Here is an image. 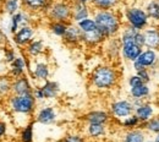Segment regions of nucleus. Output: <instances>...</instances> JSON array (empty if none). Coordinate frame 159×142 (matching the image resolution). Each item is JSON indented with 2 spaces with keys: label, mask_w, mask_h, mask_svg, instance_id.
<instances>
[{
  "label": "nucleus",
  "mask_w": 159,
  "mask_h": 142,
  "mask_svg": "<svg viewBox=\"0 0 159 142\" xmlns=\"http://www.w3.org/2000/svg\"><path fill=\"white\" fill-rule=\"evenodd\" d=\"M93 20L107 39L115 37L121 31V20L114 10H94Z\"/></svg>",
  "instance_id": "obj_1"
},
{
  "label": "nucleus",
  "mask_w": 159,
  "mask_h": 142,
  "mask_svg": "<svg viewBox=\"0 0 159 142\" xmlns=\"http://www.w3.org/2000/svg\"><path fill=\"white\" fill-rule=\"evenodd\" d=\"M119 80L118 71L109 65H100L91 75V85L98 91L113 88Z\"/></svg>",
  "instance_id": "obj_2"
},
{
  "label": "nucleus",
  "mask_w": 159,
  "mask_h": 142,
  "mask_svg": "<svg viewBox=\"0 0 159 142\" xmlns=\"http://www.w3.org/2000/svg\"><path fill=\"white\" fill-rule=\"evenodd\" d=\"M9 107L14 113L30 115L36 108V97L33 93L12 94L9 98Z\"/></svg>",
  "instance_id": "obj_3"
},
{
  "label": "nucleus",
  "mask_w": 159,
  "mask_h": 142,
  "mask_svg": "<svg viewBox=\"0 0 159 142\" xmlns=\"http://www.w3.org/2000/svg\"><path fill=\"white\" fill-rule=\"evenodd\" d=\"M125 20L126 23L136 30L143 31L149 26V17L143 7L130 6L125 10Z\"/></svg>",
  "instance_id": "obj_4"
},
{
  "label": "nucleus",
  "mask_w": 159,
  "mask_h": 142,
  "mask_svg": "<svg viewBox=\"0 0 159 142\" xmlns=\"http://www.w3.org/2000/svg\"><path fill=\"white\" fill-rule=\"evenodd\" d=\"M47 16L50 21H59L70 23L72 17V4L69 1H53L49 10L47 11Z\"/></svg>",
  "instance_id": "obj_5"
},
{
  "label": "nucleus",
  "mask_w": 159,
  "mask_h": 142,
  "mask_svg": "<svg viewBox=\"0 0 159 142\" xmlns=\"http://www.w3.org/2000/svg\"><path fill=\"white\" fill-rule=\"evenodd\" d=\"M110 113L116 119H125L135 113L134 105L129 99H119L110 104Z\"/></svg>",
  "instance_id": "obj_6"
},
{
  "label": "nucleus",
  "mask_w": 159,
  "mask_h": 142,
  "mask_svg": "<svg viewBox=\"0 0 159 142\" xmlns=\"http://www.w3.org/2000/svg\"><path fill=\"white\" fill-rule=\"evenodd\" d=\"M120 41H121V44H124V43H137L139 45L144 48L143 31L136 30V28H134L129 25L120 31Z\"/></svg>",
  "instance_id": "obj_7"
},
{
  "label": "nucleus",
  "mask_w": 159,
  "mask_h": 142,
  "mask_svg": "<svg viewBox=\"0 0 159 142\" xmlns=\"http://www.w3.org/2000/svg\"><path fill=\"white\" fill-rule=\"evenodd\" d=\"M158 59L159 57L157 50L147 49L146 48L144 50H142V53L139 54V57L134 62L139 64V65H141L144 69H157Z\"/></svg>",
  "instance_id": "obj_8"
},
{
  "label": "nucleus",
  "mask_w": 159,
  "mask_h": 142,
  "mask_svg": "<svg viewBox=\"0 0 159 142\" xmlns=\"http://www.w3.org/2000/svg\"><path fill=\"white\" fill-rule=\"evenodd\" d=\"M143 38H144V48L159 50V27H147L143 30Z\"/></svg>",
  "instance_id": "obj_9"
},
{
  "label": "nucleus",
  "mask_w": 159,
  "mask_h": 142,
  "mask_svg": "<svg viewBox=\"0 0 159 142\" xmlns=\"http://www.w3.org/2000/svg\"><path fill=\"white\" fill-rule=\"evenodd\" d=\"M52 4H53L52 0H21V5L27 12L44 11L47 14Z\"/></svg>",
  "instance_id": "obj_10"
},
{
  "label": "nucleus",
  "mask_w": 159,
  "mask_h": 142,
  "mask_svg": "<svg viewBox=\"0 0 159 142\" xmlns=\"http://www.w3.org/2000/svg\"><path fill=\"white\" fill-rule=\"evenodd\" d=\"M64 43H66L67 45H76L82 42V32L77 26V23H69L67 25V30L62 37Z\"/></svg>",
  "instance_id": "obj_11"
},
{
  "label": "nucleus",
  "mask_w": 159,
  "mask_h": 142,
  "mask_svg": "<svg viewBox=\"0 0 159 142\" xmlns=\"http://www.w3.org/2000/svg\"><path fill=\"white\" fill-rule=\"evenodd\" d=\"M33 34H34V31L33 28L30 26V25H26V26H22L19 28V31L14 34V41L17 45L20 47H26L30 42H32L33 39Z\"/></svg>",
  "instance_id": "obj_12"
},
{
  "label": "nucleus",
  "mask_w": 159,
  "mask_h": 142,
  "mask_svg": "<svg viewBox=\"0 0 159 142\" xmlns=\"http://www.w3.org/2000/svg\"><path fill=\"white\" fill-rule=\"evenodd\" d=\"M142 50L143 47L139 45L137 43H124L121 47V55L124 57L125 60L134 62L139 57Z\"/></svg>",
  "instance_id": "obj_13"
},
{
  "label": "nucleus",
  "mask_w": 159,
  "mask_h": 142,
  "mask_svg": "<svg viewBox=\"0 0 159 142\" xmlns=\"http://www.w3.org/2000/svg\"><path fill=\"white\" fill-rule=\"evenodd\" d=\"M72 4V17L71 21L77 23L80 21L84 20V19H88L89 15H91V9L87 4H82L77 0H75Z\"/></svg>",
  "instance_id": "obj_14"
},
{
  "label": "nucleus",
  "mask_w": 159,
  "mask_h": 142,
  "mask_svg": "<svg viewBox=\"0 0 159 142\" xmlns=\"http://www.w3.org/2000/svg\"><path fill=\"white\" fill-rule=\"evenodd\" d=\"M135 114L139 119V121L146 122L149 119H152L153 117H156V107H154V104L144 101L139 108L135 109Z\"/></svg>",
  "instance_id": "obj_15"
},
{
  "label": "nucleus",
  "mask_w": 159,
  "mask_h": 142,
  "mask_svg": "<svg viewBox=\"0 0 159 142\" xmlns=\"http://www.w3.org/2000/svg\"><path fill=\"white\" fill-rule=\"evenodd\" d=\"M11 92L14 94H28V93H33V88L31 87L28 79L23 75L12 80Z\"/></svg>",
  "instance_id": "obj_16"
},
{
  "label": "nucleus",
  "mask_w": 159,
  "mask_h": 142,
  "mask_svg": "<svg viewBox=\"0 0 159 142\" xmlns=\"http://www.w3.org/2000/svg\"><path fill=\"white\" fill-rule=\"evenodd\" d=\"M36 120L43 125H50L57 120V113L53 107H44L37 113Z\"/></svg>",
  "instance_id": "obj_17"
},
{
  "label": "nucleus",
  "mask_w": 159,
  "mask_h": 142,
  "mask_svg": "<svg viewBox=\"0 0 159 142\" xmlns=\"http://www.w3.org/2000/svg\"><path fill=\"white\" fill-rule=\"evenodd\" d=\"M105 39L107 38L102 34V32L98 28L94 31H91V32H82V42L84 44H87L88 47H96Z\"/></svg>",
  "instance_id": "obj_18"
},
{
  "label": "nucleus",
  "mask_w": 159,
  "mask_h": 142,
  "mask_svg": "<svg viewBox=\"0 0 159 142\" xmlns=\"http://www.w3.org/2000/svg\"><path fill=\"white\" fill-rule=\"evenodd\" d=\"M110 119V115L105 110H92L84 115L87 124H107Z\"/></svg>",
  "instance_id": "obj_19"
},
{
  "label": "nucleus",
  "mask_w": 159,
  "mask_h": 142,
  "mask_svg": "<svg viewBox=\"0 0 159 142\" xmlns=\"http://www.w3.org/2000/svg\"><path fill=\"white\" fill-rule=\"evenodd\" d=\"M121 41L120 38H108L107 42V45H105V52H107V55L110 58V59H118L121 54Z\"/></svg>",
  "instance_id": "obj_20"
},
{
  "label": "nucleus",
  "mask_w": 159,
  "mask_h": 142,
  "mask_svg": "<svg viewBox=\"0 0 159 142\" xmlns=\"http://www.w3.org/2000/svg\"><path fill=\"white\" fill-rule=\"evenodd\" d=\"M40 89H42L45 99H54V98H57L59 96L60 92L59 83L55 81H48V80L44 82L43 86H40Z\"/></svg>",
  "instance_id": "obj_21"
},
{
  "label": "nucleus",
  "mask_w": 159,
  "mask_h": 142,
  "mask_svg": "<svg viewBox=\"0 0 159 142\" xmlns=\"http://www.w3.org/2000/svg\"><path fill=\"white\" fill-rule=\"evenodd\" d=\"M33 77L38 81H47L49 75H50V69H49V65L44 61H38L36 62L34 67H33Z\"/></svg>",
  "instance_id": "obj_22"
},
{
  "label": "nucleus",
  "mask_w": 159,
  "mask_h": 142,
  "mask_svg": "<svg viewBox=\"0 0 159 142\" xmlns=\"http://www.w3.org/2000/svg\"><path fill=\"white\" fill-rule=\"evenodd\" d=\"M146 130L136 127L132 130H127L126 134L124 135L122 142H144L146 141Z\"/></svg>",
  "instance_id": "obj_23"
},
{
  "label": "nucleus",
  "mask_w": 159,
  "mask_h": 142,
  "mask_svg": "<svg viewBox=\"0 0 159 142\" xmlns=\"http://www.w3.org/2000/svg\"><path fill=\"white\" fill-rule=\"evenodd\" d=\"M11 69H10V76L14 79H17L20 76L25 75V67H26V60L23 58H16L11 64Z\"/></svg>",
  "instance_id": "obj_24"
},
{
  "label": "nucleus",
  "mask_w": 159,
  "mask_h": 142,
  "mask_svg": "<svg viewBox=\"0 0 159 142\" xmlns=\"http://www.w3.org/2000/svg\"><path fill=\"white\" fill-rule=\"evenodd\" d=\"M44 52V43L40 39H36V41L30 42L26 45V53L31 57V58H37Z\"/></svg>",
  "instance_id": "obj_25"
},
{
  "label": "nucleus",
  "mask_w": 159,
  "mask_h": 142,
  "mask_svg": "<svg viewBox=\"0 0 159 142\" xmlns=\"http://www.w3.org/2000/svg\"><path fill=\"white\" fill-rule=\"evenodd\" d=\"M121 0H92L91 5L94 10H114Z\"/></svg>",
  "instance_id": "obj_26"
},
{
  "label": "nucleus",
  "mask_w": 159,
  "mask_h": 142,
  "mask_svg": "<svg viewBox=\"0 0 159 142\" xmlns=\"http://www.w3.org/2000/svg\"><path fill=\"white\" fill-rule=\"evenodd\" d=\"M149 20L159 23V0H149L144 7Z\"/></svg>",
  "instance_id": "obj_27"
},
{
  "label": "nucleus",
  "mask_w": 159,
  "mask_h": 142,
  "mask_svg": "<svg viewBox=\"0 0 159 142\" xmlns=\"http://www.w3.org/2000/svg\"><path fill=\"white\" fill-rule=\"evenodd\" d=\"M107 132L105 124H87V134L93 139H99Z\"/></svg>",
  "instance_id": "obj_28"
},
{
  "label": "nucleus",
  "mask_w": 159,
  "mask_h": 142,
  "mask_svg": "<svg viewBox=\"0 0 159 142\" xmlns=\"http://www.w3.org/2000/svg\"><path fill=\"white\" fill-rule=\"evenodd\" d=\"M151 93V89L147 83H143L137 87H131L130 88V96L131 98H139V99H146Z\"/></svg>",
  "instance_id": "obj_29"
},
{
  "label": "nucleus",
  "mask_w": 159,
  "mask_h": 142,
  "mask_svg": "<svg viewBox=\"0 0 159 142\" xmlns=\"http://www.w3.org/2000/svg\"><path fill=\"white\" fill-rule=\"evenodd\" d=\"M67 25L66 22H59V21H50V25H49V30L53 34L58 36V37H64L66 30H67Z\"/></svg>",
  "instance_id": "obj_30"
},
{
  "label": "nucleus",
  "mask_w": 159,
  "mask_h": 142,
  "mask_svg": "<svg viewBox=\"0 0 159 142\" xmlns=\"http://www.w3.org/2000/svg\"><path fill=\"white\" fill-rule=\"evenodd\" d=\"M141 129L152 132V134H159V117H153L152 119H149L148 121L141 122Z\"/></svg>",
  "instance_id": "obj_31"
},
{
  "label": "nucleus",
  "mask_w": 159,
  "mask_h": 142,
  "mask_svg": "<svg viewBox=\"0 0 159 142\" xmlns=\"http://www.w3.org/2000/svg\"><path fill=\"white\" fill-rule=\"evenodd\" d=\"M12 79L11 76H0V97L7 96L11 92Z\"/></svg>",
  "instance_id": "obj_32"
},
{
  "label": "nucleus",
  "mask_w": 159,
  "mask_h": 142,
  "mask_svg": "<svg viewBox=\"0 0 159 142\" xmlns=\"http://www.w3.org/2000/svg\"><path fill=\"white\" fill-rule=\"evenodd\" d=\"M20 4L21 0H5L4 4H2V7H4V11L9 15H14L19 11L20 9Z\"/></svg>",
  "instance_id": "obj_33"
},
{
  "label": "nucleus",
  "mask_w": 159,
  "mask_h": 142,
  "mask_svg": "<svg viewBox=\"0 0 159 142\" xmlns=\"http://www.w3.org/2000/svg\"><path fill=\"white\" fill-rule=\"evenodd\" d=\"M77 26L80 27L81 32H91V31H94V30L98 28L96 21L93 20V19H91V17L77 22Z\"/></svg>",
  "instance_id": "obj_34"
},
{
  "label": "nucleus",
  "mask_w": 159,
  "mask_h": 142,
  "mask_svg": "<svg viewBox=\"0 0 159 142\" xmlns=\"http://www.w3.org/2000/svg\"><path fill=\"white\" fill-rule=\"evenodd\" d=\"M121 125H122L125 129H127V130H132V129L139 127V125H141V121H139V118L136 117V114L134 113L132 115L125 118V119L122 120V122H121Z\"/></svg>",
  "instance_id": "obj_35"
},
{
  "label": "nucleus",
  "mask_w": 159,
  "mask_h": 142,
  "mask_svg": "<svg viewBox=\"0 0 159 142\" xmlns=\"http://www.w3.org/2000/svg\"><path fill=\"white\" fill-rule=\"evenodd\" d=\"M21 141L22 142H32L33 141V122L28 124L23 130L21 131Z\"/></svg>",
  "instance_id": "obj_36"
},
{
  "label": "nucleus",
  "mask_w": 159,
  "mask_h": 142,
  "mask_svg": "<svg viewBox=\"0 0 159 142\" xmlns=\"http://www.w3.org/2000/svg\"><path fill=\"white\" fill-rule=\"evenodd\" d=\"M136 74H137L139 77L142 79V81L144 82V83H147V85H148V82H151V80H152V76H151V71H149V69H143V70H141V71L136 72Z\"/></svg>",
  "instance_id": "obj_37"
},
{
  "label": "nucleus",
  "mask_w": 159,
  "mask_h": 142,
  "mask_svg": "<svg viewBox=\"0 0 159 142\" xmlns=\"http://www.w3.org/2000/svg\"><path fill=\"white\" fill-rule=\"evenodd\" d=\"M143 83H144V82L142 81V79L139 77L137 74H136V75L130 76V79H129V86H130V88H131V87H137V86H141V85H143Z\"/></svg>",
  "instance_id": "obj_38"
},
{
  "label": "nucleus",
  "mask_w": 159,
  "mask_h": 142,
  "mask_svg": "<svg viewBox=\"0 0 159 142\" xmlns=\"http://www.w3.org/2000/svg\"><path fill=\"white\" fill-rule=\"evenodd\" d=\"M62 142H84V139L80 135H67Z\"/></svg>",
  "instance_id": "obj_39"
},
{
  "label": "nucleus",
  "mask_w": 159,
  "mask_h": 142,
  "mask_svg": "<svg viewBox=\"0 0 159 142\" xmlns=\"http://www.w3.org/2000/svg\"><path fill=\"white\" fill-rule=\"evenodd\" d=\"M16 59V54H15V52L12 50V49H10V50H6V53H5V60L6 62H12V61Z\"/></svg>",
  "instance_id": "obj_40"
},
{
  "label": "nucleus",
  "mask_w": 159,
  "mask_h": 142,
  "mask_svg": "<svg viewBox=\"0 0 159 142\" xmlns=\"http://www.w3.org/2000/svg\"><path fill=\"white\" fill-rule=\"evenodd\" d=\"M33 94H34L36 99H39V101L45 99V98H44V94H43V92H42V89H40V87H37V88L33 91Z\"/></svg>",
  "instance_id": "obj_41"
},
{
  "label": "nucleus",
  "mask_w": 159,
  "mask_h": 142,
  "mask_svg": "<svg viewBox=\"0 0 159 142\" xmlns=\"http://www.w3.org/2000/svg\"><path fill=\"white\" fill-rule=\"evenodd\" d=\"M6 134V124L4 121H0V139Z\"/></svg>",
  "instance_id": "obj_42"
},
{
  "label": "nucleus",
  "mask_w": 159,
  "mask_h": 142,
  "mask_svg": "<svg viewBox=\"0 0 159 142\" xmlns=\"http://www.w3.org/2000/svg\"><path fill=\"white\" fill-rule=\"evenodd\" d=\"M77 1L82 2V4H87V5H88V4H91V1H92V0H77Z\"/></svg>",
  "instance_id": "obj_43"
},
{
  "label": "nucleus",
  "mask_w": 159,
  "mask_h": 142,
  "mask_svg": "<svg viewBox=\"0 0 159 142\" xmlns=\"http://www.w3.org/2000/svg\"><path fill=\"white\" fill-rule=\"evenodd\" d=\"M154 142H159V134L156 135V139H154Z\"/></svg>",
  "instance_id": "obj_44"
},
{
  "label": "nucleus",
  "mask_w": 159,
  "mask_h": 142,
  "mask_svg": "<svg viewBox=\"0 0 159 142\" xmlns=\"http://www.w3.org/2000/svg\"><path fill=\"white\" fill-rule=\"evenodd\" d=\"M157 69L159 70V59H158V65H157Z\"/></svg>",
  "instance_id": "obj_45"
},
{
  "label": "nucleus",
  "mask_w": 159,
  "mask_h": 142,
  "mask_svg": "<svg viewBox=\"0 0 159 142\" xmlns=\"http://www.w3.org/2000/svg\"><path fill=\"white\" fill-rule=\"evenodd\" d=\"M144 142H154V141H147V140H146V141H144Z\"/></svg>",
  "instance_id": "obj_46"
},
{
  "label": "nucleus",
  "mask_w": 159,
  "mask_h": 142,
  "mask_svg": "<svg viewBox=\"0 0 159 142\" xmlns=\"http://www.w3.org/2000/svg\"><path fill=\"white\" fill-rule=\"evenodd\" d=\"M0 5H1V0H0Z\"/></svg>",
  "instance_id": "obj_47"
}]
</instances>
